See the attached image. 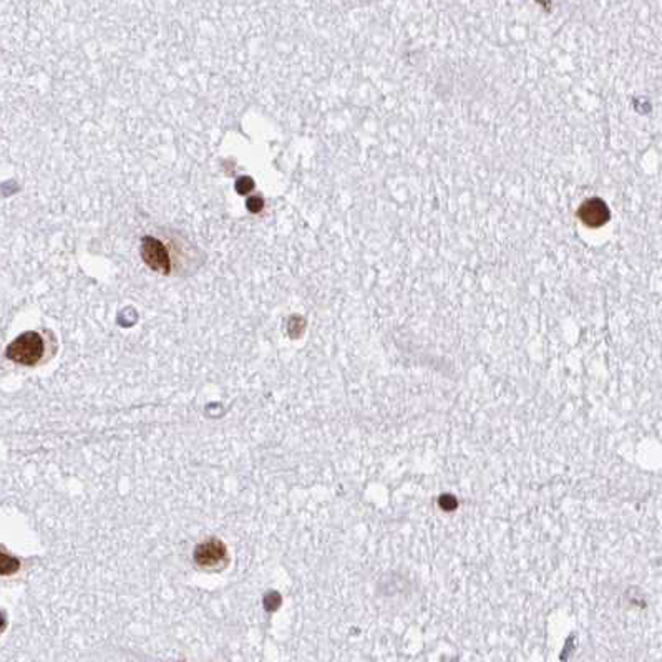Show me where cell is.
<instances>
[{"instance_id":"cell-6","label":"cell","mask_w":662,"mask_h":662,"mask_svg":"<svg viewBox=\"0 0 662 662\" xmlns=\"http://www.w3.org/2000/svg\"><path fill=\"white\" fill-rule=\"evenodd\" d=\"M279 604V596L278 594H274V593H270L266 596V599H264V606H266V609H269V611H273L275 606Z\"/></svg>"},{"instance_id":"cell-1","label":"cell","mask_w":662,"mask_h":662,"mask_svg":"<svg viewBox=\"0 0 662 662\" xmlns=\"http://www.w3.org/2000/svg\"><path fill=\"white\" fill-rule=\"evenodd\" d=\"M45 354V342L38 332L19 335L5 350L9 360L20 365H35Z\"/></svg>"},{"instance_id":"cell-5","label":"cell","mask_w":662,"mask_h":662,"mask_svg":"<svg viewBox=\"0 0 662 662\" xmlns=\"http://www.w3.org/2000/svg\"><path fill=\"white\" fill-rule=\"evenodd\" d=\"M20 568V563H19V559L17 558H14V556H9V555H5L4 551H0V574H14V573H17Z\"/></svg>"},{"instance_id":"cell-4","label":"cell","mask_w":662,"mask_h":662,"mask_svg":"<svg viewBox=\"0 0 662 662\" xmlns=\"http://www.w3.org/2000/svg\"><path fill=\"white\" fill-rule=\"evenodd\" d=\"M226 558V548L219 540H209L206 543H201L194 551V559L199 566L209 568L216 566Z\"/></svg>"},{"instance_id":"cell-7","label":"cell","mask_w":662,"mask_h":662,"mask_svg":"<svg viewBox=\"0 0 662 662\" xmlns=\"http://www.w3.org/2000/svg\"><path fill=\"white\" fill-rule=\"evenodd\" d=\"M248 206L256 213V211H259L261 208H263V201H259V199H256V203H254V201H249V203H248Z\"/></svg>"},{"instance_id":"cell-2","label":"cell","mask_w":662,"mask_h":662,"mask_svg":"<svg viewBox=\"0 0 662 662\" xmlns=\"http://www.w3.org/2000/svg\"><path fill=\"white\" fill-rule=\"evenodd\" d=\"M142 258L157 273L169 274V270H172V259H169L167 246L157 238L145 236L142 241Z\"/></svg>"},{"instance_id":"cell-3","label":"cell","mask_w":662,"mask_h":662,"mask_svg":"<svg viewBox=\"0 0 662 662\" xmlns=\"http://www.w3.org/2000/svg\"><path fill=\"white\" fill-rule=\"evenodd\" d=\"M578 216L586 226H589V228H601V226L608 223L611 213L608 204H606L603 199L591 198L581 204Z\"/></svg>"}]
</instances>
